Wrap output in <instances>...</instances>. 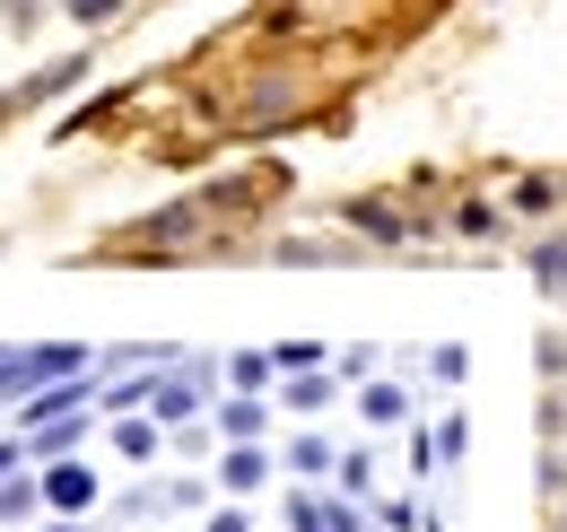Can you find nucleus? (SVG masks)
Instances as JSON below:
<instances>
[{
    "label": "nucleus",
    "instance_id": "1",
    "mask_svg": "<svg viewBox=\"0 0 567 532\" xmlns=\"http://www.w3.org/2000/svg\"><path fill=\"white\" fill-rule=\"evenodd\" d=\"M87 376V349L79 340H53V349H27V358H9L0 349V393H53V385H79Z\"/></svg>",
    "mask_w": 567,
    "mask_h": 532
},
{
    "label": "nucleus",
    "instance_id": "2",
    "mask_svg": "<svg viewBox=\"0 0 567 532\" xmlns=\"http://www.w3.org/2000/svg\"><path fill=\"white\" fill-rule=\"evenodd\" d=\"M44 507H53V515H87V507H96V471L71 463V454L44 463Z\"/></svg>",
    "mask_w": 567,
    "mask_h": 532
},
{
    "label": "nucleus",
    "instance_id": "3",
    "mask_svg": "<svg viewBox=\"0 0 567 532\" xmlns=\"http://www.w3.org/2000/svg\"><path fill=\"white\" fill-rule=\"evenodd\" d=\"M559 201H567V175H515L506 209H515L524 227H542V218H559Z\"/></svg>",
    "mask_w": 567,
    "mask_h": 532
},
{
    "label": "nucleus",
    "instance_id": "4",
    "mask_svg": "<svg viewBox=\"0 0 567 532\" xmlns=\"http://www.w3.org/2000/svg\"><path fill=\"white\" fill-rule=\"evenodd\" d=\"M218 428H227L236 446H254V437L271 428V410H262V401H254V393H236V401H218Z\"/></svg>",
    "mask_w": 567,
    "mask_h": 532
},
{
    "label": "nucleus",
    "instance_id": "5",
    "mask_svg": "<svg viewBox=\"0 0 567 532\" xmlns=\"http://www.w3.org/2000/svg\"><path fill=\"white\" fill-rule=\"evenodd\" d=\"M524 263H533V279H542L550 297H567V236H533V254H524Z\"/></svg>",
    "mask_w": 567,
    "mask_h": 532
},
{
    "label": "nucleus",
    "instance_id": "6",
    "mask_svg": "<svg viewBox=\"0 0 567 532\" xmlns=\"http://www.w3.org/2000/svg\"><path fill=\"white\" fill-rule=\"evenodd\" d=\"M506 227V201H454V236H497Z\"/></svg>",
    "mask_w": 567,
    "mask_h": 532
},
{
    "label": "nucleus",
    "instance_id": "7",
    "mask_svg": "<svg viewBox=\"0 0 567 532\" xmlns=\"http://www.w3.org/2000/svg\"><path fill=\"white\" fill-rule=\"evenodd\" d=\"M148 410H157L166 428H184V419H193V385H175V376H166V385H148Z\"/></svg>",
    "mask_w": 567,
    "mask_h": 532
},
{
    "label": "nucleus",
    "instance_id": "8",
    "mask_svg": "<svg viewBox=\"0 0 567 532\" xmlns=\"http://www.w3.org/2000/svg\"><path fill=\"white\" fill-rule=\"evenodd\" d=\"M262 454H254V446H236V454H227V463H218V489H262Z\"/></svg>",
    "mask_w": 567,
    "mask_h": 532
},
{
    "label": "nucleus",
    "instance_id": "9",
    "mask_svg": "<svg viewBox=\"0 0 567 532\" xmlns=\"http://www.w3.org/2000/svg\"><path fill=\"white\" fill-rule=\"evenodd\" d=\"M35 498H44V489L9 471V480H0V524H27V515H35Z\"/></svg>",
    "mask_w": 567,
    "mask_h": 532
},
{
    "label": "nucleus",
    "instance_id": "10",
    "mask_svg": "<svg viewBox=\"0 0 567 532\" xmlns=\"http://www.w3.org/2000/svg\"><path fill=\"white\" fill-rule=\"evenodd\" d=\"M350 218L367 227V236H384V245H393V236H411V218H402V209H384V201H358Z\"/></svg>",
    "mask_w": 567,
    "mask_h": 532
},
{
    "label": "nucleus",
    "instance_id": "11",
    "mask_svg": "<svg viewBox=\"0 0 567 532\" xmlns=\"http://www.w3.org/2000/svg\"><path fill=\"white\" fill-rule=\"evenodd\" d=\"M367 419H375V428H402V419H411L402 385H367Z\"/></svg>",
    "mask_w": 567,
    "mask_h": 532
},
{
    "label": "nucleus",
    "instance_id": "12",
    "mask_svg": "<svg viewBox=\"0 0 567 532\" xmlns=\"http://www.w3.org/2000/svg\"><path fill=\"white\" fill-rule=\"evenodd\" d=\"M271 376H280V367H271V358H227V385H236V393H262V385H271Z\"/></svg>",
    "mask_w": 567,
    "mask_h": 532
},
{
    "label": "nucleus",
    "instance_id": "13",
    "mask_svg": "<svg viewBox=\"0 0 567 532\" xmlns=\"http://www.w3.org/2000/svg\"><path fill=\"white\" fill-rule=\"evenodd\" d=\"M315 358H323L315 340H280V349H271V367H280V376H315Z\"/></svg>",
    "mask_w": 567,
    "mask_h": 532
},
{
    "label": "nucleus",
    "instance_id": "14",
    "mask_svg": "<svg viewBox=\"0 0 567 532\" xmlns=\"http://www.w3.org/2000/svg\"><path fill=\"white\" fill-rule=\"evenodd\" d=\"M114 446H123L132 463H141V454H157V419H123V428H114Z\"/></svg>",
    "mask_w": 567,
    "mask_h": 532
},
{
    "label": "nucleus",
    "instance_id": "15",
    "mask_svg": "<svg viewBox=\"0 0 567 532\" xmlns=\"http://www.w3.org/2000/svg\"><path fill=\"white\" fill-rule=\"evenodd\" d=\"M288 471H306V480L332 471V446H323V437H297V446H288Z\"/></svg>",
    "mask_w": 567,
    "mask_h": 532
},
{
    "label": "nucleus",
    "instance_id": "16",
    "mask_svg": "<svg viewBox=\"0 0 567 532\" xmlns=\"http://www.w3.org/2000/svg\"><path fill=\"white\" fill-rule=\"evenodd\" d=\"M323 401H332L323 376H288V410H323Z\"/></svg>",
    "mask_w": 567,
    "mask_h": 532
},
{
    "label": "nucleus",
    "instance_id": "17",
    "mask_svg": "<svg viewBox=\"0 0 567 532\" xmlns=\"http://www.w3.org/2000/svg\"><path fill=\"white\" fill-rule=\"evenodd\" d=\"M288 532H332V515H323L315 498H288Z\"/></svg>",
    "mask_w": 567,
    "mask_h": 532
},
{
    "label": "nucleus",
    "instance_id": "18",
    "mask_svg": "<svg viewBox=\"0 0 567 532\" xmlns=\"http://www.w3.org/2000/svg\"><path fill=\"white\" fill-rule=\"evenodd\" d=\"M62 9H71L79 27H105V18H114V9H123V0H62Z\"/></svg>",
    "mask_w": 567,
    "mask_h": 532
},
{
    "label": "nucleus",
    "instance_id": "19",
    "mask_svg": "<svg viewBox=\"0 0 567 532\" xmlns=\"http://www.w3.org/2000/svg\"><path fill=\"white\" fill-rule=\"evenodd\" d=\"M210 532H245V515H236V507H227V515H210Z\"/></svg>",
    "mask_w": 567,
    "mask_h": 532
},
{
    "label": "nucleus",
    "instance_id": "20",
    "mask_svg": "<svg viewBox=\"0 0 567 532\" xmlns=\"http://www.w3.org/2000/svg\"><path fill=\"white\" fill-rule=\"evenodd\" d=\"M9 471H18V446H0V480H9Z\"/></svg>",
    "mask_w": 567,
    "mask_h": 532
}]
</instances>
